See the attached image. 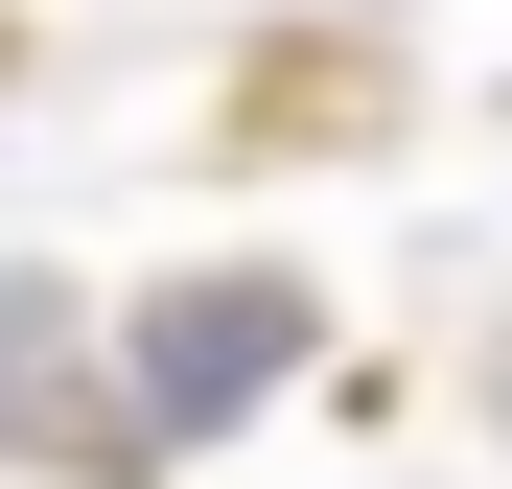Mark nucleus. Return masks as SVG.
I'll use <instances>...</instances> for the list:
<instances>
[{
  "label": "nucleus",
  "mask_w": 512,
  "mask_h": 489,
  "mask_svg": "<svg viewBox=\"0 0 512 489\" xmlns=\"http://www.w3.org/2000/svg\"><path fill=\"white\" fill-rule=\"evenodd\" d=\"M280 373H303V280H187V303H140V443H210V420H256Z\"/></svg>",
  "instance_id": "f257e3e1"
}]
</instances>
